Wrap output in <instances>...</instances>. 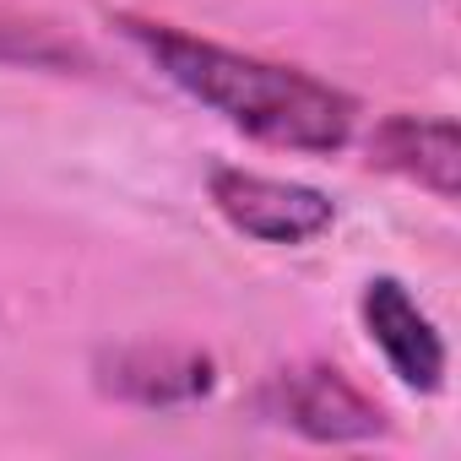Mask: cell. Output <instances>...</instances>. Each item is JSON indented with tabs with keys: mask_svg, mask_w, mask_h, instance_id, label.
I'll return each mask as SVG.
<instances>
[{
	"mask_svg": "<svg viewBox=\"0 0 461 461\" xmlns=\"http://www.w3.org/2000/svg\"><path fill=\"white\" fill-rule=\"evenodd\" d=\"M114 28L179 87L190 93L201 109L222 114L234 131L283 147V152H342L353 141L358 125V104L299 71V66H277L245 50H228L212 39H195L185 28L168 23H147V17H114Z\"/></svg>",
	"mask_w": 461,
	"mask_h": 461,
	"instance_id": "6da1fadb",
	"label": "cell"
},
{
	"mask_svg": "<svg viewBox=\"0 0 461 461\" xmlns=\"http://www.w3.org/2000/svg\"><path fill=\"white\" fill-rule=\"evenodd\" d=\"M206 190H212V206L222 212V222L261 245H310L315 234H326L337 222V206L315 185L272 179L256 168H212Z\"/></svg>",
	"mask_w": 461,
	"mask_h": 461,
	"instance_id": "7a4b0ae2",
	"label": "cell"
},
{
	"mask_svg": "<svg viewBox=\"0 0 461 461\" xmlns=\"http://www.w3.org/2000/svg\"><path fill=\"white\" fill-rule=\"evenodd\" d=\"M267 412L283 418L288 429H299L304 439L321 445H348V439H375L385 434V412L380 402H369L342 369L331 364H299L272 375L267 385Z\"/></svg>",
	"mask_w": 461,
	"mask_h": 461,
	"instance_id": "3957f363",
	"label": "cell"
},
{
	"mask_svg": "<svg viewBox=\"0 0 461 461\" xmlns=\"http://www.w3.org/2000/svg\"><path fill=\"white\" fill-rule=\"evenodd\" d=\"M364 326H369V342L385 353L391 375L407 385V391H423L434 396L445 385V337L434 331V321L418 310V299L396 283V277H369L364 283Z\"/></svg>",
	"mask_w": 461,
	"mask_h": 461,
	"instance_id": "277c9868",
	"label": "cell"
},
{
	"mask_svg": "<svg viewBox=\"0 0 461 461\" xmlns=\"http://www.w3.org/2000/svg\"><path fill=\"white\" fill-rule=\"evenodd\" d=\"M369 163L391 168V174H402V179H412L423 190H434L439 201L461 195V136H456V120L391 114L369 136Z\"/></svg>",
	"mask_w": 461,
	"mask_h": 461,
	"instance_id": "5b68a950",
	"label": "cell"
},
{
	"mask_svg": "<svg viewBox=\"0 0 461 461\" xmlns=\"http://www.w3.org/2000/svg\"><path fill=\"white\" fill-rule=\"evenodd\" d=\"M109 391L131 396V402H185V396H201L212 391V364L201 353H152V348H136V353H114L109 358V375H104Z\"/></svg>",
	"mask_w": 461,
	"mask_h": 461,
	"instance_id": "8992f818",
	"label": "cell"
},
{
	"mask_svg": "<svg viewBox=\"0 0 461 461\" xmlns=\"http://www.w3.org/2000/svg\"><path fill=\"white\" fill-rule=\"evenodd\" d=\"M0 60H6V66H39V71L87 66L82 44L60 39L50 23H39L28 12H12V6H0Z\"/></svg>",
	"mask_w": 461,
	"mask_h": 461,
	"instance_id": "52a82bcc",
	"label": "cell"
}]
</instances>
